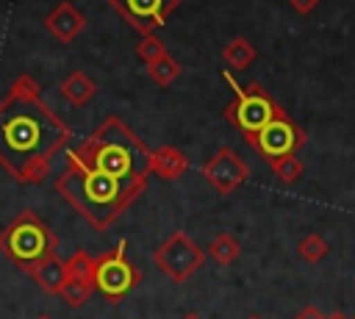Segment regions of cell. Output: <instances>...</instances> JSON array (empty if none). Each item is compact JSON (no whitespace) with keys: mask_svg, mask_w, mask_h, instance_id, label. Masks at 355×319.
Masks as SVG:
<instances>
[{"mask_svg":"<svg viewBox=\"0 0 355 319\" xmlns=\"http://www.w3.org/2000/svg\"><path fill=\"white\" fill-rule=\"evenodd\" d=\"M44 28L50 31V36H55V42L69 44L80 36V31L86 28V17L80 14L78 6H72L69 0H61L47 17H44Z\"/></svg>","mask_w":355,"mask_h":319,"instance_id":"8fae6325","label":"cell"},{"mask_svg":"<svg viewBox=\"0 0 355 319\" xmlns=\"http://www.w3.org/2000/svg\"><path fill=\"white\" fill-rule=\"evenodd\" d=\"M294 319H327V316H324V313H322L316 305H305V308H302V311H300Z\"/></svg>","mask_w":355,"mask_h":319,"instance_id":"cb8c5ba5","label":"cell"},{"mask_svg":"<svg viewBox=\"0 0 355 319\" xmlns=\"http://www.w3.org/2000/svg\"><path fill=\"white\" fill-rule=\"evenodd\" d=\"M205 255H208L214 264H219V266H230V264L241 255V244H239L230 233H216V236L211 239Z\"/></svg>","mask_w":355,"mask_h":319,"instance_id":"2e32d148","label":"cell"},{"mask_svg":"<svg viewBox=\"0 0 355 319\" xmlns=\"http://www.w3.org/2000/svg\"><path fill=\"white\" fill-rule=\"evenodd\" d=\"M288 6H291L297 14H311V11L319 6V0H288Z\"/></svg>","mask_w":355,"mask_h":319,"instance_id":"603a6c76","label":"cell"},{"mask_svg":"<svg viewBox=\"0 0 355 319\" xmlns=\"http://www.w3.org/2000/svg\"><path fill=\"white\" fill-rule=\"evenodd\" d=\"M36 319H53V316H47V313H42V316H36Z\"/></svg>","mask_w":355,"mask_h":319,"instance_id":"83f0119b","label":"cell"},{"mask_svg":"<svg viewBox=\"0 0 355 319\" xmlns=\"http://www.w3.org/2000/svg\"><path fill=\"white\" fill-rule=\"evenodd\" d=\"M72 130L42 100L31 75H17L0 97V166L19 183H42Z\"/></svg>","mask_w":355,"mask_h":319,"instance_id":"6da1fadb","label":"cell"},{"mask_svg":"<svg viewBox=\"0 0 355 319\" xmlns=\"http://www.w3.org/2000/svg\"><path fill=\"white\" fill-rule=\"evenodd\" d=\"M58 94H61L72 108H83V105L97 94V83H94L83 69H72V72L58 83Z\"/></svg>","mask_w":355,"mask_h":319,"instance_id":"5bb4252c","label":"cell"},{"mask_svg":"<svg viewBox=\"0 0 355 319\" xmlns=\"http://www.w3.org/2000/svg\"><path fill=\"white\" fill-rule=\"evenodd\" d=\"M67 277H86L94 280V255H89L86 250H75L67 258Z\"/></svg>","mask_w":355,"mask_h":319,"instance_id":"44dd1931","label":"cell"},{"mask_svg":"<svg viewBox=\"0 0 355 319\" xmlns=\"http://www.w3.org/2000/svg\"><path fill=\"white\" fill-rule=\"evenodd\" d=\"M161 55H166V44L158 36H153V33L150 36H141V42L136 44V58H141L144 67H147V64H153Z\"/></svg>","mask_w":355,"mask_h":319,"instance_id":"7402d4cb","label":"cell"},{"mask_svg":"<svg viewBox=\"0 0 355 319\" xmlns=\"http://www.w3.org/2000/svg\"><path fill=\"white\" fill-rule=\"evenodd\" d=\"M58 250V236L53 227L31 208L19 211L3 230H0V252L25 275L42 264L44 258L55 255Z\"/></svg>","mask_w":355,"mask_h":319,"instance_id":"277c9868","label":"cell"},{"mask_svg":"<svg viewBox=\"0 0 355 319\" xmlns=\"http://www.w3.org/2000/svg\"><path fill=\"white\" fill-rule=\"evenodd\" d=\"M69 155L83 166L122 183L147 186V178L153 175L150 172L153 150L114 114L105 117L92 136H86L78 147H72Z\"/></svg>","mask_w":355,"mask_h":319,"instance_id":"3957f363","label":"cell"},{"mask_svg":"<svg viewBox=\"0 0 355 319\" xmlns=\"http://www.w3.org/2000/svg\"><path fill=\"white\" fill-rule=\"evenodd\" d=\"M308 133L283 111L280 117H275L272 122H266L258 133H252L247 139V144L263 158V161H275L280 155H291L300 147H305Z\"/></svg>","mask_w":355,"mask_h":319,"instance_id":"ba28073f","label":"cell"},{"mask_svg":"<svg viewBox=\"0 0 355 319\" xmlns=\"http://www.w3.org/2000/svg\"><path fill=\"white\" fill-rule=\"evenodd\" d=\"M327 319H347V316H344V313H330Z\"/></svg>","mask_w":355,"mask_h":319,"instance_id":"d4e9b609","label":"cell"},{"mask_svg":"<svg viewBox=\"0 0 355 319\" xmlns=\"http://www.w3.org/2000/svg\"><path fill=\"white\" fill-rule=\"evenodd\" d=\"M222 78L230 83L233 89V100L227 103L225 108V119L244 136L250 139L252 133H258L266 122H272L275 117H280L286 108L261 86V83H250V86H241L233 72H222Z\"/></svg>","mask_w":355,"mask_h":319,"instance_id":"5b68a950","label":"cell"},{"mask_svg":"<svg viewBox=\"0 0 355 319\" xmlns=\"http://www.w3.org/2000/svg\"><path fill=\"white\" fill-rule=\"evenodd\" d=\"M147 186L141 183H122L108 175H100L67 153V164L55 178V191L86 219L94 230H108L125 208L141 197Z\"/></svg>","mask_w":355,"mask_h":319,"instance_id":"7a4b0ae2","label":"cell"},{"mask_svg":"<svg viewBox=\"0 0 355 319\" xmlns=\"http://www.w3.org/2000/svg\"><path fill=\"white\" fill-rule=\"evenodd\" d=\"M125 250H128V241L119 239L111 250H105L103 255L94 258V288L111 305L122 302L141 283V269L128 261Z\"/></svg>","mask_w":355,"mask_h":319,"instance_id":"8992f818","label":"cell"},{"mask_svg":"<svg viewBox=\"0 0 355 319\" xmlns=\"http://www.w3.org/2000/svg\"><path fill=\"white\" fill-rule=\"evenodd\" d=\"M205 250L189 239L186 230L169 233L153 252L155 266L172 280V283H186L202 264H205Z\"/></svg>","mask_w":355,"mask_h":319,"instance_id":"52a82bcc","label":"cell"},{"mask_svg":"<svg viewBox=\"0 0 355 319\" xmlns=\"http://www.w3.org/2000/svg\"><path fill=\"white\" fill-rule=\"evenodd\" d=\"M144 72H147V78H150L158 89H166V86H172V83L178 80V75H180V64H178L175 55L166 53V55L155 58L153 64H147Z\"/></svg>","mask_w":355,"mask_h":319,"instance_id":"e0dca14e","label":"cell"},{"mask_svg":"<svg viewBox=\"0 0 355 319\" xmlns=\"http://www.w3.org/2000/svg\"><path fill=\"white\" fill-rule=\"evenodd\" d=\"M202 178L214 186V191L219 194H233L250 175V166L239 158V153H233L230 147H219L205 164H202Z\"/></svg>","mask_w":355,"mask_h":319,"instance_id":"30bf717a","label":"cell"},{"mask_svg":"<svg viewBox=\"0 0 355 319\" xmlns=\"http://www.w3.org/2000/svg\"><path fill=\"white\" fill-rule=\"evenodd\" d=\"M247 319H263V316H258V313H252V316H247Z\"/></svg>","mask_w":355,"mask_h":319,"instance_id":"4316f807","label":"cell"},{"mask_svg":"<svg viewBox=\"0 0 355 319\" xmlns=\"http://www.w3.org/2000/svg\"><path fill=\"white\" fill-rule=\"evenodd\" d=\"M269 166H272V172H275V178H277L280 183H294V180H300V178H302V169H305L297 153L280 155V158L269 161Z\"/></svg>","mask_w":355,"mask_h":319,"instance_id":"ffe728a7","label":"cell"},{"mask_svg":"<svg viewBox=\"0 0 355 319\" xmlns=\"http://www.w3.org/2000/svg\"><path fill=\"white\" fill-rule=\"evenodd\" d=\"M297 252H300V258H302V261H308V264H319L322 258H327L330 244H327V239H324V236H319V233H308V236H302V239H300Z\"/></svg>","mask_w":355,"mask_h":319,"instance_id":"d6986e66","label":"cell"},{"mask_svg":"<svg viewBox=\"0 0 355 319\" xmlns=\"http://www.w3.org/2000/svg\"><path fill=\"white\" fill-rule=\"evenodd\" d=\"M180 3L183 0H108V6L141 36L164 28Z\"/></svg>","mask_w":355,"mask_h":319,"instance_id":"9c48e42d","label":"cell"},{"mask_svg":"<svg viewBox=\"0 0 355 319\" xmlns=\"http://www.w3.org/2000/svg\"><path fill=\"white\" fill-rule=\"evenodd\" d=\"M28 275L33 277V283H36L42 291H47V294H61V288H64V283H67V261L58 258V252H55V255L44 258L42 264H36Z\"/></svg>","mask_w":355,"mask_h":319,"instance_id":"4fadbf2b","label":"cell"},{"mask_svg":"<svg viewBox=\"0 0 355 319\" xmlns=\"http://www.w3.org/2000/svg\"><path fill=\"white\" fill-rule=\"evenodd\" d=\"M150 172L158 175L161 180H178L189 172V155L172 144H164L158 150H153L150 155Z\"/></svg>","mask_w":355,"mask_h":319,"instance_id":"7c38bea8","label":"cell"},{"mask_svg":"<svg viewBox=\"0 0 355 319\" xmlns=\"http://www.w3.org/2000/svg\"><path fill=\"white\" fill-rule=\"evenodd\" d=\"M94 291V280H86V277H67L64 288H61V300L69 305V308H80L83 302H89Z\"/></svg>","mask_w":355,"mask_h":319,"instance_id":"ac0fdd59","label":"cell"},{"mask_svg":"<svg viewBox=\"0 0 355 319\" xmlns=\"http://www.w3.org/2000/svg\"><path fill=\"white\" fill-rule=\"evenodd\" d=\"M352 319H355V316H352Z\"/></svg>","mask_w":355,"mask_h":319,"instance_id":"f1b7e54d","label":"cell"},{"mask_svg":"<svg viewBox=\"0 0 355 319\" xmlns=\"http://www.w3.org/2000/svg\"><path fill=\"white\" fill-rule=\"evenodd\" d=\"M222 58L227 61L230 69H247L255 58H258V50L252 47V42H247L244 36H233L225 47H222Z\"/></svg>","mask_w":355,"mask_h":319,"instance_id":"9a60e30c","label":"cell"},{"mask_svg":"<svg viewBox=\"0 0 355 319\" xmlns=\"http://www.w3.org/2000/svg\"><path fill=\"white\" fill-rule=\"evenodd\" d=\"M183 319H200V316H197V313H186Z\"/></svg>","mask_w":355,"mask_h":319,"instance_id":"484cf974","label":"cell"}]
</instances>
